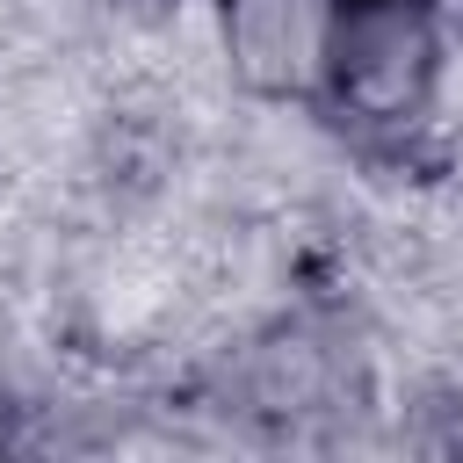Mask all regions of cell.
Returning <instances> with one entry per match:
<instances>
[{"label":"cell","instance_id":"2","mask_svg":"<svg viewBox=\"0 0 463 463\" xmlns=\"http://www.w3.org/2000/svg\"><path fill=\"white\" fill-rule=\"evenodd\" d=\"M340 0H217L232 72L268 101H318Z\"/></svg>","mask_w":463,"mask_h":463},{"label":"cell","instance_id":"1","mask_svg":"<svg viewBox=\"0 0 463 463\" xmlns=\"http://www.w3.org/2000/svg\"><path fill=\"white\" fill-rule=\"evenodd\" d=\"M449 80V0H340L318 101L354 130H412Z\"/></svg>","mask_w":463,"mask_h":463}]
</instances>
